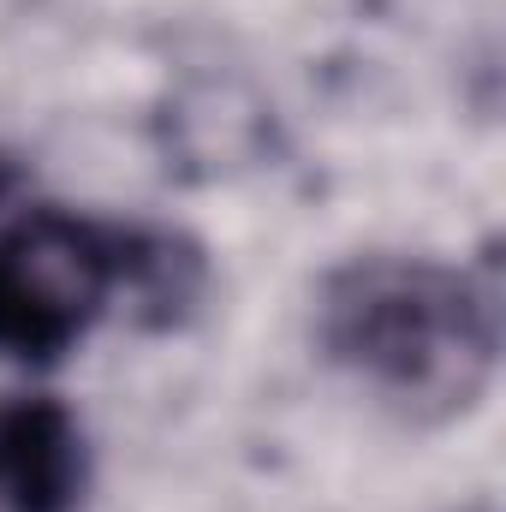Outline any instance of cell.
Instances as JSON below:
<instances>
[{
  "label": "cell",
  "instance_id": "cell-3",
  "mask_svg": "<svg viewBox=\"0 0 506 512\" xmlns=\"http://www.w3.org/2000/svg\"><path fill=\"white\" fill-rule=\"evenodd\" d=\"M90 489L84 423L48 393L0 399V512H78Z\"/></svg>",
  "mask_w": 506,
  "mask_h": 512
},
{
  "label": "cell",
  "instance_id": "cell-1",
  "mask_svg": "<svg viewBox=\"0 0 506 512\" xmlns=\"http://www.w3.org/2000/svg\"><path fill=\"white\" fill-rule=\"evenodd\" d=\"M316 352L393 417L447 423L495 382L501 292L441 256H352L316 292Z\"/></svg>",
  "mask_w": 506,
  "mask_h": 512
},
{
  "label": "cell",
  "instance_id": "cell-2",
  "mask_svg": "<svg viewBox=\"0 0 506 512\" xmlns=\"http://www.w3.org/2000/svg\"><path fill=\"white\" fill-rule=\"evenodd\" d=\"M131 292L167 304L197 292V256L161 233H126L66 209H24L0 227V364H54Z\"/></svg>",
  "mask_w": 506,
  "mask_h": 512
}]
</instances>
